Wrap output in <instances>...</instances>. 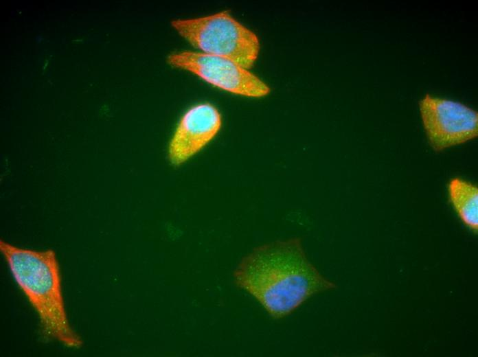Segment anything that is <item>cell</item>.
<instances>
[{
    "instance_id": "1",
    "label": "cell",
    "mask_w": 478,
    "mask_h": 357,
    "mask_svg": "<svg viewBox=\"0 0 478 357\" xmlns=\"http://www.w3.org/2000/svg\"><path fill=\"white\" fill-rule=\"evenodd\" d=\"M234 278L274 319L288 315L313 295L336 288L308 261L299 238L256 247L242 259Z\"/></svg>"
},
{
    "instance_id": "2",
    "label": "cell",
    "mask_w": 478,
    "mask_h": 357,
    "mask_svg": "<svg viewBox=\"0 0 478 357\" xmlns=\"http://www.w3.org/2000/svg\"><path fill=\"white\" fill-rule=\"evenodd\" d=\"M0 251L15 283L36 312L43 336L67 347H81L82 340L71 327L66 311L55 251L19 247L3 240Z\"/></svg>"
},
{
    "instance_id": "3",
    "label": "cell",
    "mask_w": 478,
    "mask_h": 357,
    "mask_svg": "<svg viewBox=\"0 0 478 357\" xmlns=\"http://www.w3.org/2000/svg\"><path fill=\"white\" fill-rule=\"evenodd\" d=\"M171 25L201 52L231 59L248 69L258 57L260 44L258 36L227 11L176 19Z\"/></svg>"
},
{
    "instance_id": "4",
    "label": "cell",
    "mask_w": 478,
    "mask_h": 357,
    "mask_svg": "<svg viewBox=\"0 0 478 357\" xmlns=\"http://www.w3.org/2000/svg\"><path fill=\"white\" fill-rule=\"evenodd\" d=\"M419 111L426 137L435 152L478 136V113L461 102L426 93L419 101Z\"/></svg>"
},
{
    "instance_id": "5",
    "label": "cell",
    "mask_w": 478,
    "mask_h": 357,
    "mask_svg": "<svg viewBox=\"0 0 478 357\" xmlns=\"http://www.w3.org/2000/svg\"><path fill=\"white\" fill-rule=\"evenodd\" d=\"M168 62L202 78L227 92L248 97H262L270 93L269 87L249 69L222 56L181 51L170 54Z\"/></svg>"
},
{
    "instance_id": "6",
    "label": "cell",
    "mask_w": 478,
    "mask_h": 357,
    "mask_svg": "<svg viewBox=\"0 0 478 357\" xmlns=\"http://www.w3.org/2000/svg\"><path fill=\"white\" fill-rule=\"evenodd\" d=\"M221 126V114L213 104L191 106L181 116L169 142L170 163L179 166L187 162L214 139Z\"/></svg>"
},
{
    "instance_id": "7",
    "label": "cell",
    "mask_w": 478,
    "mask_h": 357,
    "mask_svg": "<svg viewBox=\"0 0 478 357\" xmlns=\"http://www.w3.org/2000/svg\"><path fill=\"white\" fill-rule=\"evenodd\" d=\"M449 203L461 222L473 233L478 231V187L461 177H453L447 186Z\"/></svg>"
}]
</instances>
